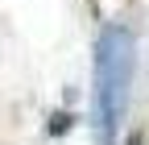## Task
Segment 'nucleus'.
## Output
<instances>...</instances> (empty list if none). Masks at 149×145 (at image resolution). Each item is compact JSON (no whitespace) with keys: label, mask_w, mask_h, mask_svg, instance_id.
I'll return each instance as SVG.
<instances>
[{"label":"nucleus","mask_w":149,"mask_h":145,"mask_svg":"<svg viewBox=\"0 0 149 145\" xmlns=\"http://www.w3.org/2000/svg\"><path fill=\"white\" fill-rule=\"evenodd\" d=\"M133 33L112 25L95 46V137L100 145H112L116 120L124 112L128 83H133Z\"/></svg>","instance_id":"1"},{"label":"nucleus","mask_w":149,"mask_h":145,"mask_svg":"<svg viewBox=\"0 0 149 145\" xmlns=\"http://www.w3.org/2000/svg\"><path fill=\"white\" fill-rule=\"evenodd\" d=\"M128 145H141V133H133V137H128Z\"/></svg>","instance_id":"3"},{"label":"nucleus","mask_w":149,"mask_h":145,"mask_svg":"<svg viewBox=\"0 0 149 145\" xmlns=\"http://www.w3.org/2000/svg\"><path fill=\"white\" fill-rule=\"evenodd\" d=\"M66 124H70V116H62V112H58V116L50 120V133H66Z\"/></svg>","instance_id":"2"}]
</instances>
